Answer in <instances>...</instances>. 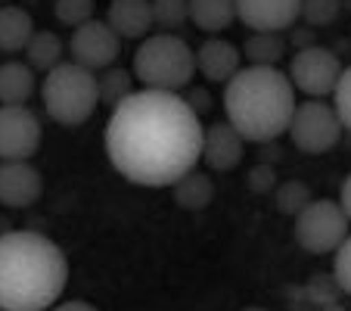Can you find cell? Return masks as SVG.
<instances>
[{
	"label": "cell",
	"instance_id": "cell-6",
	"mask_svg": "<svg viewBox=\"0 0 351 311\" xmlns=\"http://www.w3.org/2000/svg\"><path fill=\"white\" fill-rule=\"evenodd\" d=\"M348 224L339 199H311L295 215V243L311 255H330L348 237Z\"/></svg>",
	"mask_w": 351,
	"mask_h": 311
},
{
	"label": "cell",
	"instance_id": "cell-24",
	"mask_svg": "<svg viewBox=\"0 0 351 311\" xmlns=\"http://www.w3.org/2000/svg\"><path fill=\"white\" fill-rule=\"evenodd\" d=\"M153 3V22L165 32H178L184 22H190L186 0H149Z\"/></svg>",
	"mask_w": 351,
	"mask_h": 311
},
{
	"label": "cell",
	"instance_id": "cell-4",
	"mask_svg": "<svg viewBox=\"0 0 351 311\" xmlns=\"http://www.w3.org/2000/svg\"><path fill=\"white\" fill-rule=\"evenodd\" d=\"M131 75L146 91L180 93L196 78V50L174 32L149 34L134 54Z\"/></svg>",
	"mask_w": 351,
	"mask_h": 311
},
{
	"label": "cell",
	"instance_id": "cell-13",
	"mask_svg": "<svg viewBox=\"0 0 351 311\" xmlns=\"http://www.w3.org/2000/svg\"><path fill=\"white\" fill-rule=\"evenodd\" d=\"M245 140L237 134L230 122H215L202 134V162L212 172H233L243 162Z\"/></svg>",
	"mask_w": 351,
	"mask_h": 311
},
{
	"label": "cell",
	"instance_id": "cell-29",
	"mask_svg": "<svg viewBox=\"0 0 351 311\" xmlns=\"http://www.w3.org/2000/svg\"><path fill=\"white\" fill-rule=\"evenodd\" d=\"M249 190L252 193H258V196H265V193H274L277 190V184H280V178H277V172H274V165H267V162H261V165H252L249 168Z\"/></svg>",
	"mask_w": 351,
	"mask_h": 311
},
{
	"label": "cell",
	"instance_id": "cell-1",
	"mask_svg": "<svg viewBox=\"0 0 351 311\" xmlns=\"http://www.w3.org/2000/svg\"><path fill=\"white\" fill-rule=\"evenodd\" d=\"M202 122L184 93L134 91L112 109L106 156L137 187H171L202 159Z\"/></svg>",
	"mask_w": 351,
	"mask_h": 311
},
{
	"label": "cell",
	"instance_id": "cell-34",
	"mask_svg": "<svg viewBox=\"0 0 351 311\" xmlns=\"http://www.w3.org/2000/svg\"><path fill=\"white\" fill-rule=\"evenodd\" d=\"M245 311H267V308H258V305H252V308H245Z\"/></svg>",
	"mask_w": 351,
	"mask_h": 311
},
{
	"label": "cell",
	"instance_id": "cell-21",
	"mask_svg": "<svg viewBox=\"0 0 351 311\" xmlns=\"http://www.w3.org/2000/svg\"><path fill=\"white\" fill-rule=\"evenodd\" d=\"M62 38L56 32H34L25 47V60L34 72H50L62 62Z\"/></svg>",
	"mask_w": 351,
	"mask_h": 311
},
{
	"label": "cell",
	"instance_id": "cell-17",
	"mask_svg": "<svg viewBox=\"0 0 351 311\" xmlns=\"http://www.w3.org/2000/svg\"><path fill=\"white\" fill-rule=\"evenodd\" d=\"M171 193L180 209H186V212H202L215 199V181H212V174L199 172V168H190L184 178H178L171 184Z\"/></svg>",
	"mask_w": 351,
	"mask_h": 311
},
{
	"label": "cell",
	"instance_id": "cell-32",
	"mask_svg": "<svg viewBox=\"0 0 351 311\" xmlns=\"http://www.w3.org/2000/svg\"><path fill=\"white\" fill-rule=\"evenodd\" d=\"M47 311H97L90 302H84V299H72V302H56L50 305Z\"/></svg>",
	"mask_w": 351,
	"mask_h": 311
},
{
	"label": "cell",
	"instance_id": "cell-28",
	"mask_svg": "<svg viewBox=\"0 0 351 311\" xmlns=\"http://www.w3.org/2000/svg\"><path fill=\"white\" fill-rule=\"evenodd\" d=\"M332 255H336L332 258V277H336L339 290H345L351 296V233L342 240V246Z\"/></svg>",
	"mask_w": 351,
	"mask_h": 311
},
{
	"label": "cell",
	"instance_id": "cell-22",
	"mask_svg": "<svg viewBox=\"0 0 351 311\" xmlns=\"http://www.w3.org/2000/svg\"><path fill=\"white\" fill-rule=\"evenodd\" d=\"M97 91H99V103L115 109L121 100L134 93V75L128 72V69H121V66H109V69L99 72Z\"/></svg>",
	"mask_w": 351,
	"mask_h": 311
},
{
	"label": "cell",
	"instance_id": "cell-12",
	"mask_svg": "<svg viewBox=\"0 0 351 311\" xmlns=\"http://www.w3.org/2000/svg\"><path fill=\"white\" fill-rule=\"evenodd\" d=\"M44 193V178L32 162H0V205L32 209Z\"/></svg>",
	"mask_w": 351,
	"mask_h": 311
},
{
	"label": "cell",
	"instance_id": "cell-10",
	"mask_svg": "<svg viewBox=\"0 0 351 311\" xmlns=\"http://www.w3.org/2000/svg\"><path fill=\"white\" fill-rule=\"evenodd\" d=\"M69 50H72V62L90 69V72H103V69L115 66V60L121 56V38L109 28L106 19H90L72 32Z\"/></svg>",
	"mask_w": 351,
	"mask_h": 311
},
{
	"label": "cell",
	"instance_id": "cell-5",
	"mask_svg": "<svg viewBox=\"0 0 351 311\" xmlns=\"http://www.w3.org/2000/svg\"><path fill=\"white\" fill-rule=\"evenodd\" d=\"M40 103L56 125H84L99 106L97 72L78 66V62H60L40 81Z\"/></svg>",
	"mask_w": 351,
	"mask_h": 311
},
{
	"label": "cell",
	"instance_id": "cell-33",
	"mask_svg": "<svg viewBox=\"0 0 351 311\" xmlns=\"http://www.w3.org/2000/svg\"><path fill=\"white\" fill-rule=\"evenodd\" d=\"M339 205H342V212L348 215V221H351V174L342 181V190H339Z\"/></svg>",
	"mask_w": 351,
	"mask_h": 311
},
{
	"label": "cell",
	"instance_id": "cell-30",
	"mask_svg": "<svg viewBox=\"0 0 351 311\" xmlns=\"http://www.w3.org/2000/svg\"><path fill=\"white\" fill-rule=\"evenodd\" d=\"M286 44H292V47H295V50H305V47H311L314 44V32H311V28H295V25H292L289 28V38H286Z\"/></svg>",
	"mask_w": 351,
	"mask_h": 311
},
{
	"label": "cell",
	"instance_id": "cell-18",
	"mask_svg": "<svg viewBox=\"0 0 351 311\" xmlns=\"http://www.w3.org/2000/svg\"><path fill=\"white\" fill-rule=\"evenodd\" d=\"M190 22L206 34H218L237 19V3L233 0H186Z\"/></svg>",
	"mask_w": 351,
	"mask_h": 311
},
{
	"label": "cell",
	"instance_id": "cell-14",
	"mask_svg": "<svg viewBox=\"0 0 351 311\" xmlns=\"http://www.w3.org/2000/svg\"><path fill=\"white\" fill-rule=\"evenodd\" d=\"M239 69H243L239 50L230 41L218 38V34H212V38L196 50V72H202V78L212 81V84H227Z\"/></svg>",
	"mask_w": 351,
	"mask_h": 311
},
{
	"label": "cell",
	"instance_id": "cell-2",
	"mask_svg": "<svg viewBox=\"0 0 351 311\" xmlns=\"http://www.w3.org/2000/svg\"><path fill=\"white\" fill-rule=\"evenodd\" d=\"M69 284V258L34 231L0 233V311H47Z\"/></svg>",
	"mask_w": 351,
	"mask_h": 311
},
{
	"label": "cell",
	"instance_id": "cell-31",
	"mask_svg": "<svg viewBox=\"0 0 351 311\" xmlns=\"http://www.w3.org/2000/svg\"><path fill=\"white\" fill-rule=\"evenodd\" d=\"M184 100L190 103L193 109H196L199 115H206L208 109H212V97H208L206 91H186V93H184Z\"/></svg>",
	"mask_w": 351,
	"mask_h": 311
},
{
	"label": "cell",
	"instance_id": "cell-9",
	"mask_svg": "<svg viewBox=\"0 0 351 311\" xmlns=\"http://www.w3.org/2000/svg\"><path fill=\"white\" fill-rule=\"evenodd\" d=\"M44 128L28 106H0V162H32Z\"/></svg>",
	"mask_w": 351,
	"mask_h": 311
},
{
	"label": "cell",
	"instance_id": "cell-16",
	"mask_svg": "<svg viewBox=\"0 0 351 311\" xmlns=\"http://www.w3.org/2000/svg\"><path fill=\"white\" fill-rule=\"evenodd\" d=\"M38 91V78L28 62H0V106H25Z\"/></svg>",
	"mask_w": 351,
	"mask_h": 311
},
{
	"label": "cell",
	"instance_id": "cell-8",
	"mask_svg": "<svg viewBox=\"0 0 351 311\" xmlns=\"http://www.w3.org/2000/svg\"><path fill=\"white\" fill-rule=\"evenodd\" d=\"M342 60L332 54L330 47L311 44L305 50H295L289 60V81L295 91H302L308 100H324L336 91L339 75H342Z\"/></svg>",
	"mask_w": 351,
	"mask_h": 311
},
{
	"label": "cell",
	"instance_id": "cell-20",
	"mask_svg": "<svg viewBox=\"0 0 351 311\" xmlns=\"http://www.w3.org/2000/svg\"><path fill=\"white\" fill-rule=\"evenodd\" d=\"M286 38L280 32H252L243 44L249 66H277L286 56Z\"/></svg>",
	"mask_w": 351,
	"mask_h": 311
},
{
	"label": "cell",
	"instance_id": "cell-7",
	"mask_svg": "<svg viewBox=\"0 0 351 311\" xmlns=\"http://www.w3.org/2000/svg\"><path fill=\"white\" fill-rule=\"evenodd\" d=\"M342 122H339L332 103H324V100H305L298 103L295 113H292V122L286 128L292 146L308 156H320V152H330L332 146H339L342 140Z\"/></svg>",
	"mask_w": 351,
	"mask_h": 311
},
{
	"label": "cell",
	"instance_id": "cell-23",
	"mask_svg": "<svg viewBox=\"0 0 351 311\" xmlns=\"http://www.w3.org/2000/svg\"><path fill=\"white\" fill-rule=\"evenodd\" d=\"M311 199H314L311 187H308L305 181H280L277 190H274V205H277V212L289 215V218H295Z\"/></svg>",
	"mask_w": 351,
	"mask_h": 311
},
{
	"label": "cell",
	"instance_id": "cell-15",
	"mask_svg": "<svg viewBox=\"0 0 351 311\" xmlns=\"http://www.w3.org/2000/svg\"><path fill=\"white\" fill-rule=\"evenodd\" d=\"M106 22L121 41H143L153 32V3L149 0H112Z\"/></svg>",
	"mask_w": 351,
	"mask_h": 311
},
{
	"label": "cell",
	"instance_id": "cell-3",
	"mask_svg": "<svg viewBox=\"0 0 351 311\" xmlns=\"http://www.w3.org/2000/svg\"><path fill=\"white\" fill-rule=\"evenodd\" d=\"M295 106V87L277 66H245L224 84L227 122L249 143H271L286 134Z\"/></svg>",
	"mask_w": 351,
	"mask_h": 311
},
{
	"label": "cell",
	"instance_id": "cell-27",
	"mask_svg": "<svg viewBox=\"0 0 351 311\" xmlns=\"http://www.w3.org/2000/svg\"><path fill=\"white\" fill-rule=\"evenodd\" d=\"M332 109H336L345 131H351V66L342 69V75H339V84L332 91Z\"/></svg>",
	"mask_w": 351,
	"mask_h": 311
},
{
	"label": "cell",
	"instance_id": "cell-26",
	"mask_svg": "<svg viewBox=\"0 0 351 311\" xmlns=\"http://www.w3.org/2000/svg\"><path fill=\"white\" fill-rule=\"evenodd\" d=\"M93 10H97V0H56L53 3L56 19L69 28H78V25H84V22H90Z\"/></svg>",
	"mask_w": 351,
	"mask_h": 311
},
{
	"label": "cell",
	"instance_id": "cell-25",
	"mask_svg": "<svg viewBox=\"0 0 351 311\" xmlns=\"http://www.w3.org/2000/svg\"><path fill=\"white\" fill-rule=\"evenodd\" d=\"M342 16V0H302V19L308 28H324Z\"/></svg>",
	"mask_w": 351,
	"mask_h": 311
},
{
	"label": "cell",
	"instance_id": "cell-11",
	"mask_svg": "<svg viewBox=\"0 0 351 311\" xmlns=\"http://www.w3.org/2000/svg\"><path fill=\"white\" fill-rule=\"evenodd\" d=\"M237 19L249 32H289L302 16V0H233Z\"/></svg>",
	"mask_w": 351,
	"mask_h": 311
},
{
	"label": "cell",
	"instance_id": "cell-19",
	"mask_svg": "<svg viewBox=\"0 0 351 311\" xmlns=\"http://www.w3.org/2000/svg\"><path fill=\"white\" fill-rule=\"evenodd\" d=\"M38 32L32 16L22 7H0V50L3 54H19L25 50L32 34Z\"/></svg>",
	"mask_w": 351,
	"mask_h": 311
}]
</instances>
